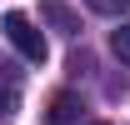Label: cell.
Masks as SVG:
<instances>
[{"mask_svg":"<svg viewBox=\"0 0 130 125\" xmlns=\"http://www.w3.org/2000/svg\"><path fill=\"white\" fill-rule=\"evenodd\" d=\"M15 105H20V75L10 65H0V115H10Z\"/></svg>","mask_w":130,"mask_h":125,"instance_id":"277c9868","label":"cell"},{"mask_svg":"<svg viewBox=\"0 0 130 125\" xmlns=\"http://www.w3.org/2000/svg\"><path fill=\"white\" fill-rule=\"evenodd\" d=\"M5 40H10V45H15L30 65H40V60H45V40H40V30L30 25V15L10 10V15H5Z\"/></svg>","mask_w":130,"mask_h":125,"instance_id":"6da1fadb","label":"cell"},{"mask_svg":"<svg viewBox=\"0 0 130 125\" xmlns=\"http://www.w3.org/2000/svg\"><path fill=\"white\" fill-rule=\"evenodd\" d=\"M40 15H45V20H50L60 35H75V30H80L75 10H70V5H60V0H45V5H40Z\"/></svg>","mask_w":130,"mask_h":125,"instance_id":"3957f363","label":"cell"},{"mask_svg":"<svg viewBox=\"0 0 130 125\" xmlns=\"http://www.w3.org/2000/svg\"><path fill=\"white\" fill-rule=\"evenodd\" d=\"M110 50H115V60H125V65H130V25H120V30L110 35Z\"/></svg>","mask_w":130,"mask_h":125,"instance_id":"5b68a950","label":"cell"},{"mask_svg":"<svg viewBox=\"0 0 130 125\" xmlns=\"http://www.w3.org/2000/svg\"><path fill=\"white\" fill-rule=\"evenodd\" d=\"M90 10H100V15H125L130 0H90Z\"/></svg>","mask_w":130,"mask_h":125,"instance_id":"8992f818","label":"cell"},{"mask_svg":"<svg viewBox=\"0 0 130 125\" xmlns=\"http://www.w3.org/2000/svg\"><path fill=\"white\" fill-rule=\"evenodd\" d=\"M80 115H85V105H80V95H70V90H60L55 100H50V110H45V125H80Z\"/></svg>","mask_w":130,"mask_h":125,"instance_id":"7a4b0ae2","label":"cell"}]
</instances>
